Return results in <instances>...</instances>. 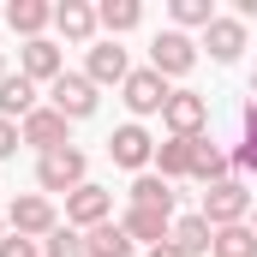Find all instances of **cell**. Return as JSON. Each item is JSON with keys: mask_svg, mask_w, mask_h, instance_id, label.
<instances>
[{"mask_svg": "<svg viewBox=\"0 0 257 257\" xmlns=\"http://www.w3.org/2000/svg\"><path fill=\"white\" fill-rule=\"evenodd\" d=\"M209 227H239L245 215H251V192H245V180H215L209 192H203V209H197Z\"/></svg>", "mask_w": 257, "mask_h": 257, "instance_id": "6da1fadb", "label": "cell"}, {"mask_svg": "<svg viewBox=\"0 0 257 257\" xmlns=\"http://www.w3.org/2000/svg\"><path fill=\"white\" fill-rule=\"evenodd\" d=\"M96 102H102V96H96V84H90L84 72H60V78L48 84V108L66 114V120H90Z\"/></svg>", "mask_w": 257, "mask_h": 257, "instance_id": "7a4b0ae2", "label": "cell"}, {"mask_svg": "<svg viewBox=\"0 0 257 257\" xmlns=\"http://www.w3.org/2000/svg\"><path fill=\"white\" fill-rule=\"evenodd\" d=\"M84 168H90V162H84V150H72V144H66V150H48V156H42V162H36V186H42V192H78V186H84Z\"/></svg>", "mask_w": 257, "mask_h": 257, "instance_id": "3957f363", "label": "cell"}, {"mask_svg": "<svg viewBox=\"0 0 257 257\" xmlns=\"http://www.w3.org/2000/svg\"><path fill=\"white\" fill-rule=\"evenodd\" d=\"M197 66V42L186 30H162L156 42H150V72H162V78H186Z\"/></svg>", "mask_w": 257, "mask_h": 257, "instance_id": "277c9868", "label": "cell"}, {"mask_svg": "<svg viewBox=\"0 0 257 257\" xmlns=\"http://www.w3.org/2000/svg\"><path fill=\"white\" fill-rule=\"evenodd\" d=\"M162 126H168V138H203V126H209V102H203L197 90H174L168 108H162Z\"/></svg>", "mask_w": 257, "mask_h": 257, "instance_id": "5b68a950", "label": "cell"}, {"mask_svg": "<svg viewBox=\"0 0 257 257\" xmlns=\"http://www.w3.org/2000/svg\"><path fill=\"white\" fill-rule=\"evenodd\" d=\"M6 221H12V233H24V239H48L54 227H60V215H54V203L42 192L30 197H12V209H6Z\"/></svg>", "mask_w": 257, "mask_h": 257, "instance_id": "8992f818", "label": "cell"}, {"mask_svg": "<svg viewBox=\"0 0 257 257\" xmlns=\"http://www.w3.org/2000/svg\"><path fill=\"white\" fill-rule=\"evenodd\" d=\"M114 215V192H102V186H78V192L66 197V227H78V233H90V227H102Z\"/></svg>", "mask_w": 257, "mask_h": 257, "instance_id": "52a82bcc", "label": "cell"}, {"mask_svg": "<svg viewBox=\"0 0 257 257\" xmlns=\"http://www.w3.org/2000/svg\"><path fill=\"white\" fill-rule=\"evenodd\" d=\"M18 138H24L36 156H48V150H66V144H72V120L54 114V108H36V114L18 126Z\"/></svg>", "mask_w": 257, "mask_h": 257, "instance_id": "ba28073f", "label": "cell"}, {"mask_svg": "<svg viewBox=\"0 0 257 257\" xmlns=\"http://www.w3.org/2000/svg\"><path fill=\"white\" fill-rule=\"evenodd\" d=\"M120 96H126V108H132V114L144 120V114H162L174 90H168V78H162V72H150V66H144V72H132L126 84H120Z\"/></svg>", "mask_w": 257, "mask_h": 257, "instance_id": "9c48e42d", "label": "cell"}, {"mask_svg": "<svg viewBox=\"0 0 257 257\" xmlns=\"http://www.w3.org/2000/svg\"><path fill=\"white\" fill-rule=\"evenodd\" d=\"M108 156H114L120 168H132V174H144V168L156 162V138H150V132L132 120V126H120L114 138H108Z\"/></svg>", "mask_w": 257, "mask_h": 257, "instance_id": "30bf717a", "label": "cell"}, {"mask_svg": "<svg viewBox=\"0 0 257 257\" xmlns=\"http://www.w3.org/2000/svg\"><path fill=\"white\" fill-rule=\"evenodd\" d=\"M18 72H24L30 84H54V78L66 72V54L48 42V36H36V42H24V48H18Z\"/></svg>", "mask_w": 257, "mask_h": 257, "instance_id": "8fae6325", "label": "cell"}, {"mask_svg": "<svg viewBox=\"0 0 257 257\" xmlns=\"http://www.w3.org/2000/svg\"><path fill=\"white\" fill-rule=\"evenodd\" d=\"M36 108H42V102H36V84H30L24 72H6V78H0V120L24 126Z\"/></svg>", "mask_w": 257, "mask_h": 257, "instance_id": "7c38bea8", "label": "cell"}, {"mask_svg": "<svg viewBox=\"0 0 257 257\" xmlns=\"http://www.w3.org/2000/svg\"><path fill=\"white\" fill-rule=\"evenodd\" d=\"M84 78L102 90V84H126L132 78V60H126V48L120 42H96L90 48V66H84Z\"/></svg>", "mask_w": 257, "mask_h": 257, "instance_id": "4fadbf2b", "label": "cell"}, {"mask_svg": "<svg viewBox=\"0 0 257 257\" xmlns=\"http://www.w3.org/2000/svg\"><path fill=\"white\" fill-rule=\"evenodd\" d=\"M203 48H209V60L233 66L239 54H245V24H239V18H221V12H215V24L203 30Z\"/></svg>", "mask_w": 257, "mask_h": 257, "instance_id": "5bb4252c", "label": "cell"}, {"mask_svg": "<svg viewBox=\"0 0 257 257\" xmlns=\"http://www.w3.org/2000/svg\"><path fill=\"white\" fill-rule=\"evenodd\" d=\"M54 30H60L66 42H90V36H96V6L60 0V6H54Z\"/></svg>", "mask_w": 257, "mask_h": 257, "instance_id": "9a60e30c", "label": "cell"}, {"mask_svg": "<svg viewBox=\"0 0 257 257\" xmlns=\"http://www.w3.org/2000/svg\"><path fill=\"white\" fill-rule=\"evenodd\" d=\"M6 24H12L24 42H36V36L54 24V6H42V0H12V6H6Z\"/></svg>", "mask_w": 257, "mask_h": 257, "instance_id": "2e32d148", "label": "cell"}, {"mask_svg": "<svg viewBox=\"0 0 257 257\" xmlns=\"http://www.w3.org/2000/svg\"><path fill=\"white\" fill-rule=\"evenodd\" d=\"M227 150L215 144V138H197L192 144V180H203V186H215V180H227Z\"/></svg>", "mask_w": 257, "mask_h": 257, "instance_id": "e0dca14e", "label": "cell"}, {"mask_svg": "<svg viewBox=\"0 0 257 257\" xmlns=\"http://www.w3.org/2000/svg\"><path fill=\"white\" fill-rule=\"evenodd\" d=\"M132 209H156V215H174V186L162 174H138L132 180Z\"/></svg>", "mask_w": 257, "mask_h": 257, "instance_id": "ac0fdd59", "label": "cell"}, {"mask_svg": "<svg viewBox=\"0 0 257 257\" xmlns=\"http://www.w3.org/2000/svg\"><path fill=\"white\" fill-rule=\"evenodd\" d=\"M84 251H90V257H132L138 245H132V233L120 227V221H102V227L84 233Z\"/></svg>", "mask_w": 257, "mask_h": 257, "instance_id": "d6986e66", "label": "cell"}, {"mask_svg": "<svg viewBox=\"0 0 257 257\" xmlns=\"http://www.w3.org/2000/svg\"><path fill=\"white\" fill-rule=\"evenodd\" d=\"M192 144L197 138H168V144H156V174H162L168 186L192 174Z\"/></svg>", "mask_w": 257, "mask_h": 257, "instance_id": "ffe728a7", "label": "cell"}, {"mask_svg": "<svg viewBox=\"0 0 257 257\" xmlns=\"http://www.w3.org/2000/svg\"><path fill=\"white\" fill-rule=\"evenodd\" d=\"M132 233V245L144 239V245H162L168 233H174V215H156V209H126V221H120Z\"/></svg>", "mask_w": 257, "mask_h": 257, "instance_id": "44dd1931", "label": "cell"}, {"mask_svg": "<svg viewBox=\"0 0 257 257\" xmlns=\"http://www.w3.org/2000/svg\"><path fill=\"white\" fill-rule=\"evenodd\" d=\"M168 239H174V245H180V251H186V257H203V251H209V245H215V227H209L203 215H180Z\"/></svg>", "mask_w": 257, "mask_h": 257, "instance_id": "7402d4cb", "label": "cell"}, {"mask_svg": "<svg viewBox=\"0 0 257 257\" xmlns=\"http://www.w3.org/2000/svg\"><path fill=\"white\" fill-rule=\"evenodd\" d=\"M96 24H102L108 36H126V30L144 24V6H138V0H102V6H96Z\"/></svg>", "mask_w": 257, "mask_h": 257, "instance_id": "603a6c76", "label": "cell"}, {"mask_svg": "<svg viewBox=\"0 0 257 257\" xmlns=\"http://www.w3.org/2000/svg\"><path fill=\"white\" fill-rule=\"evenodd\" d=\"M215 257H257V233L251 221H239V227H215V245H209Z\"/></svg>", "mask_w": 257, "mask_h": 257, "instance_id": "cb8c5ba5", "label": "cell"}, {"mask_svg": "<svg viewBox=\"0 0 257 257\" xmlns=\"http://www.w3.org/2000/svg\"><path fill=\"white\" fill-rule=\"evenodd\" d=\"M239 126H245V138H239V150H233V162H239L245 174H257V102H245V114H239Z\"/></svg>", "mask_w": 257, "mask_h": 257, "instance_id": "d4e9b609", "label": "cell"}, {"mask_svg": "<svg viewBox=\"0 0 257 257\" xmlns=\"http://www.w3.org/2000/svg\"><path fill=\"white\" fill-rule=\"evenodd\" d=\"M174 24L180 30H209L215 24V6L209 0H174Z\"/></svg>", "mask_w": 257, "mask_h": 257, "instance_id": "484cf974", "label": "cell"}, {"mask_svg": "<svg viewBox=\"0 0 257 257\" xmlns=\"http://www.w3.org/2000/svg\"><path fill=\"white\" fill-rule=\"evenodd\" d=\"M42 257H90V251H84V233L78 227H54L42 239Z\"/></svg>", "mask_w": 257, "mask_h": 257, "instance_id": "4316f807", "label": "cell"}, {"mask_svg": "<svg viewBox=\"0 0 257 257\" xmlns=\"http://www.w3.org/2000/svg\"><path fill=\"white\" fill-rule=\"evenodd\" d=\"M0 257H42V245L24 239V233H12V239H0Z\"/></svg>", "mask_w": 257, "mask_h": 257, "instance_id": "83f0119b", "label": "cell"}, {"mask_svg": "<svg viewBox=\"0 0 257 257\" xmlns=\"http://www.w3.org/2000/svg\"><path fill=\"white\" fill-rule=\"evenodd\" d=\"M18 144H24L18 126H12V120H0V162H6V156H18Z\"/></svg>", "mask_w": 257, "mask_h": 257, "instance_id": "f1b7e54d", "label": "cell"}, {"mask_svg": "<svg viewBox=\"0 0 257 257\" xmlns=\"http://www.w3.org/2000/svg\"><path fill=\"white\" fill-rule=\"evenodd\" d=\"M150 257H186V251H180L174 239H162V245H150Z\"/></svg>", "mask_w": 257, "mask_h": 257, "instance_id": "f546056e", "label": "cell"}, {"mask_svg": "<svg viewBox=\"0 0 257 257\" xmlns=\"http://www.w3.org/2000/svg\"><path fill=\"white\" fill-rule=\"evenodd\" d=\"M251 233H257V209H251Z\"/></svg>", "mask_w": 257, "mask_h": 257, "instance_id": "4dcf8cb0", "label": "cell"}, {"mask_svg": "<svg viewBox=\"0 0 257 257\" xmlns=\"http://www.w3.org/2000/svg\"><path fill=\"white\" fill-rule=\"evenodd\" d=\"M0 78H6V60H0Z\"/></svg>", "mask_w": 257, "mask_h": 257, "instance_id": "1f68e13d", "label": "cell"}, {"mask_svg": "<svg viewBox=\"0 0 257 257\" xmlns=\"http://www.w3.org/2000/svg\"><path fill=\"white\" fill-rule=\"evenodd\" d=\"M0 233H6V221H0Z\"/></svg>", "mask_w": 257, "mask_h": 257, "instance_id": "d6a6232c", "label": "cell"}]
</instances>
